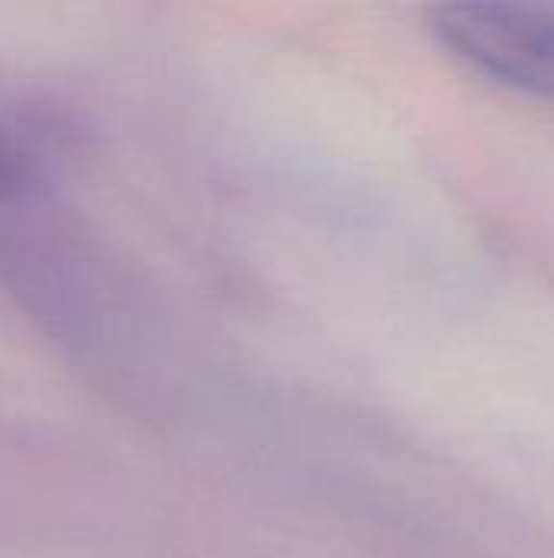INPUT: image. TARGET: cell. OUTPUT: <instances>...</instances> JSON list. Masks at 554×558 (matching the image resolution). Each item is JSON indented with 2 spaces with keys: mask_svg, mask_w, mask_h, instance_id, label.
Returning <instances> with one entry per match:
<instances>
[{
  "mask_svg": "<svg viewBox=\"0 0 554 558\" xmlns=\"http://www.w3.org/2000/svg\"><path fill=\"white\" fill-rule=\"evenodd\" d=\"M438 43L480 75L554 98V10L519 3H444L431 13Z\"/></svg>",
  "mask_w": 554,
  "mask_h": 558,
  "instance_id": "cell-1",
  "label": "cell"
},
{
  "mask_svg": "<svg viewBox=\"0 0 554 558\" xmlns=\"http://www.w3.org/2000/svg\"><path fill=\"white\" fill-rule=\"evenodd\" d=\"M29 183V157L0 124V199L16 196Z\"/></svg>",
  "mask_w": 554,
  "mask_h": 558,
  "instance_id": "cell-2",
  "label": "cell"
}]
</instances>
